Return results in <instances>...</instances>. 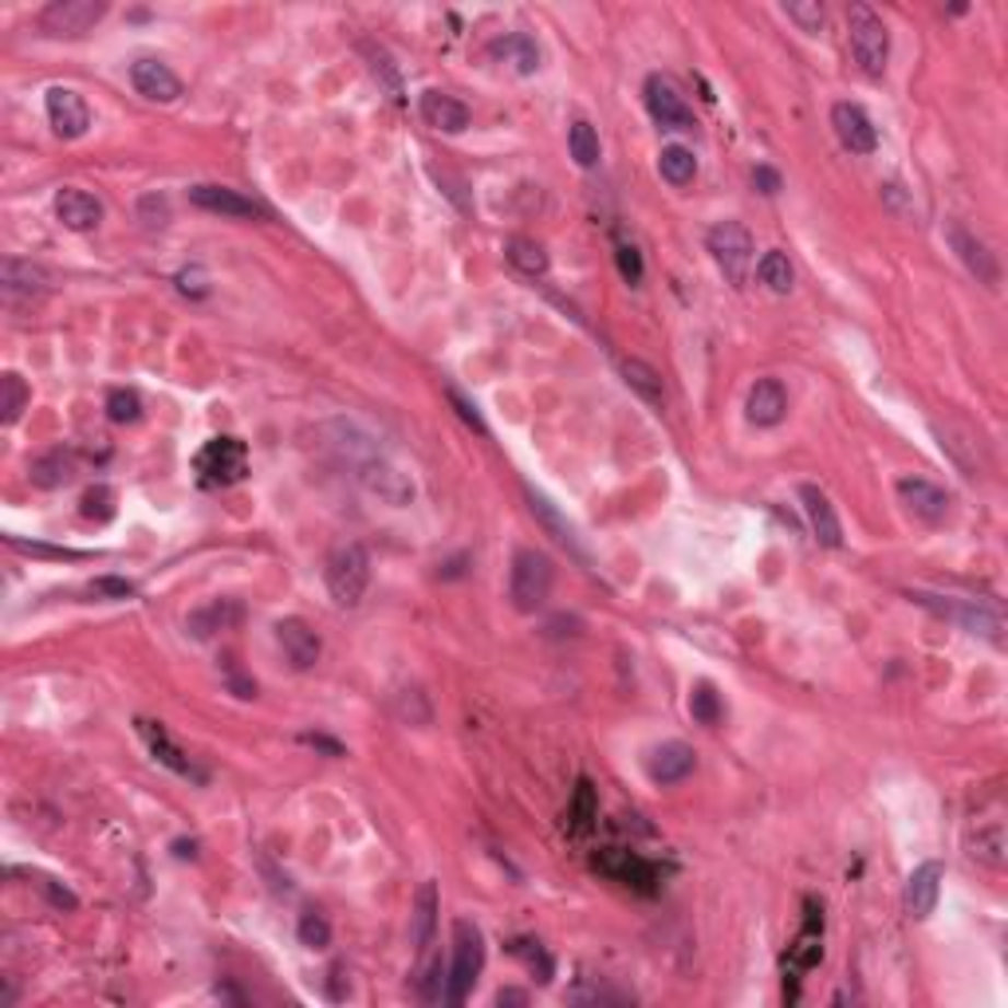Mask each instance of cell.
<instances>
[{
  "mask_svg": "<svg viewBox=\"0 0 1008 1008\" xmlns=\"http://www.w3.org/2000/svg\"><path fill=\"white\" fill-rule=\"evenodd\" d=\"M595 867L603 874H611V879L627 882V887H638V891H654V882H658L654 862L638 859L635 851H618V847H611V851L599 855Z\"/></svg>",
  "mask_w": 1008,
  "mask_h": 1008,
  "instance_id": "cell-21",
  "label": "cell"
},
{
  "mask_svg": "<svg viewBox=\"0 0 1008 1008\" xmlns=\"http://www.w3.org/2000/svg\"><path fill=\"white\" fill-rule=\"evenodd\" d=\"M690 714H694V721L697 725H709L714 729L717 721H721V697H717V690L709 682H702V685H694V694H690Z\"/></svg>",
  "mask_w": 1008,
  "mask_h": 1008,
  "instance_id": "cell-40",
  "label": "cell"
},
{
  "mask_svg": "<svg viewBox=\"0 0 1008 1008\" xmlns=\"http://www.w3.org/2000/svg\"><path fill=\"white\" fill-rule=\"evenodd\" d=\"M615 260H618V273H623L627 285H642V256H638L635 245H618Z\"/></svg>",
  "mask_w": 1008,
  "mask_h": 1008,
  "instance_id": "cell-45",
  "label": "cell"
},
{
  "mask_svg": "<svg viewBox=\"0 0 1008 1008\" xmlns=\"http://www.w3.org/2000/svg\"><path fill=\"white\" fill-rule=\"evenodd\" d=\"M697 768V756L694 749L685 741H667L658 744L654 753L647 756V776L654 784H662V788H670V784H682L685 776Z\"/></svg>",
  "mask_w": 1008,
  "mask_h": 1008,
  "instance_id": "cell-18",
  "label": "cell"
},
{
  "mask_svg": "<svg viewBox=\"0 0 1008 1008\" xmlns=\"http://www.w3.org/2000/svg\"><path fill=\"white\" fill-rule=\"evenodd\" d=\"M197 480L206 489H225L248 473V450L241 438H213L201 445V453L194 457Z\"/></svg>",
  "mask_w": 1008,
  "mask_h": 1008,
  "instance_id": "cell-6",
  "label": "cell"
},
{
  "mask_svg": "<svg viewBox=\"0 0 1008 1008\" xmlns=\"http://www.w3.org/2000/svg\"><path fill=\"white\" fill-rule=\"evenodd\" d=\"M941 879H946L941 862H922V867H914L911 882H906V911H911V918H930L934 906H938V899H941Z\"/></svg>",
  "mask_w": 1008,
  "mask_h": 1008,
  "instance_id": "cell-24",
  "label": "cell"
},
{
  "mask_svg": "<svg viewBox=\"0 0 1008 1008\" xmlns=\"http://www.w3.org/2000/svg\"><path fill=\"white\" fill-rule=\"evenodd\" d=\"M784 16L800 24V32H808V36H820L827 12H823L820 0H796V4H784Z\"/></svg>",
  "mask_w": 1008,
  "mask_h": 1008,
  "instance_id": "cell-42",
  "label": "cell"
},
{
  "mask_svg": "<svg viewBox=\"0 0 1008 1008\" xmlns=\"http://www.w3.org/2000/svg\"><path fill=\"white\" fill-rule=\"evenodd\" d=\"M820 961H823V914L815 911V902H808V922H803L800 938L788 946L784 965L792 973H808V970H815Z\"/></svg>",
  "mask_w": 1008,
  "mask_h": 1008,
  "instance_id": "cell-23",
  "label": "cell"
},
{
  "mask_svg": "<svg viewBox=\"0 0 1008 1008\" xmlns=\"http://www.w3.org/2000/svg\"><path fill=\"white\" fill-rule=\"evenodd\" d=\"M130 83H135L138 95L150 99V103H174V99L182 95V79H177L162 59H150V56L130 63Z\"/></svg>",
  "mask_w": 1008,
  "mask_h": 1008,
  "instance_id": "cell-17",
  "label": "cell"
},
{
  "mask_svg": "<svg viewBox=\"0 0 1008 1008\" xmlns=\"http://www.w3.org/2000/svg\"><path fill=\"white\" fill-rule=\"evenodd\" d=\"M241 615H245L241 603H233V599H217V603H209V607L194 611L186 627L194 630V638H209V635H217V630H229L233 623H241Z\"/></svg>",
  "mask_w": 1008,
  "mask_h": 1008,
  "instance_id": "cell-31",
  "label": "cell"
},
{
  "mask_svg": "<svg viewBox=\"0 0 1008 1008\" xmlns=\"http://www.w3.org/2000/svg\"><path fill=\"white\" fill-rule=\"evenodd\" d=\"M485 970V934L470 918L453 922V965L445 977V1005H465L470 989Z\"/></svg>",
  "mask_w": 1008,
  "mask_h": 1008,
  "instance_id": "cell-2",
  "label": "cell"
},
{
  "mask_svg": "<svg viewBox=\"0 0 1008 1008\" xmlns=\"http://www.w3.org/2000/svg\"><path fill=\"white\" fill-rule=\"evenodd\" d=\"M438 887L433 882H421L418 894H414V914H410V934H414V946H418V953H426V946L433 941V930H438Z\"/></svg>",
  "mask_w": 1008,
  "mask_h": 1008,
  "instance_id": "cell-28",
  "label": "cell"
},
{
  "mask_svg": "<svg viewBox=\"0 0 1008 1008\" xmlns=\"http://www.w3.org/2000/svg\"><path fill=\"white\" fill-rule=\"evenodd\" d=\"M138 729H142V737H147V744H150V753L158 756V761L166 764V768H174L177 776H189V780H206V773L197 768L194 761H189L182 749H177L174 741L166 737V729L158 721H138Z\"/></svg>",
  "mask_w": 1008,
  "mask_h": 1008,
  "instance_id": "cell-26",
  "label": "cell"
},
{
  "mask_svg": "<svg viewBox=\"0 0 1008 1008\" xmlns=\"http://www.w3.org/2000/svg\"><path fill=\"white\" fill-rule=\"evenodd\" d=\"M142 221L147 225H166L170 221V209H166V197H158V194H150V197H142Z\"/></svg>",
  "mask_w": 1008,
  "mask_h": 1008,
  "instance_id": "cell-48",
  "label": "cell"
},
{
  "mask_svg": "<svg viewBox=\"0 0 1008 1008\" xmlns=\"http://www.w3.org/2000/svg\"><path fill=\"white\" fill-rule=\"evenodd\" d=\"M450 402H453V406H457V414H461V418H465V421H470L473 430H477V433H489V426L480 421L477 406H473L470 398H461V391H453V386H450Z\"/></svg>",
  "mask_w": 1008,
  "mask_h": 1008,
  "instance_id": "cell-50",
  "label": "cell"
},
{
  "mask_svg": "<svg viewBox=\"0 0 1008 1008\" xmlns=\"http://www.w3.org/2000/svg\"><path fill=\"white\" fill-rule=\"evenodd\" d=\"M595 820H599L595 788H591V780H579L576 784V796H571V803H568V820H564V823H568L571 835H583Z\"/></svg>",
  "mask_w": 1008,
  "mask_h": 1008,
  "instance_id": "cell-36",
  "label": "cell"
},
{
  "mask_svg": "<svg viewBox=\"0 0 1008 1008\" xmlns=\"http://www.w3.org/2000/svg\"><path fill=\"white\" fill-rule=\"evenodd\" d=\"M753 186L761 189V194H768V197L780 194V174H776V170H768V166H756L753 170Z\"/></svg>",
  "mask_w": 1008,
  "mask_h": 1008,
  "instance_id": "cell-52",
  "label": "cell"
},
{
  "mask_svg": "<svg viewBox=\"0 0 1008 1008\" xmlns=\"http://www.w3.org/2000/svg\"><path fill=\"white\" fill-rule=\"evenodd\" d=\"M647 111L662 130H682V135H690V130L697 127L694 111L685 107V99L677 95V88L662 76L647 79Z\"/></svg>",
  "mask_w": 1008,
  "mask_h": 1008,
  "instance_id": "cell-10",
  "label": "cell"
},
{
  "mask_svg": "<svg viewBox=\"0 0 1008 1008\" xmlns=\"http://www.w3.org/2000/svg\"><path fill=\"white\" fill-rule=\"evenodd\" d=\"M658 174L667 177L670 186H690L697 177V158H694V150H685V147H662V154H658Z\"/></svg>",
  "mask_w": 1008,
  "mask_h": 1008,
  "instance_id": "cell-35",
  "label": "cell"
},
{
  "mask_svg": "<svg viewBox=\"0 0 1008 1008\" xmlns=\"http://www.w3.org/2000/svg\"><path fill=\"white\" fill-rule=\"evenodd\" d=\"M800 505H803V517H808V524H812L815 540H820L823 548H839L843 524H839V517H835L827 493H823L820 485H800Z\"/></svg>",
  "mask_w": 1008,
  "mask_h": 1008,
  "instance_id": "cell-19",
  "label": "cell"
},
{
  "mask_svg": "<svg viewBox=\"0 0 1008 1008\" xmlns=\"http://www.w3.org/2000/svg\"><path fill=\"white\" fill-rule=\"evenodd\" d=\"M296 934H300V941H304L308 950H327V946H332V922H327L320 911H304V914H300V926H296Z\"/></svg>",
  "mask_w": 1008,
  "mask_h": 1008,
  "instance_id": "cell-41",
  "label": "cell"
},
{
  "mask_svg": "<svg viewBox=\"0 0 1008 1008\" xmlns=\"http://www.w3.org/2000/svg\"><path fill=\"white\" fill-rule=\"evenodd\" d=\"M111 500H115V497H111V489H103V485H99V489H91L88 497H83V517L107 520L111 512H115V509H111Z\"/></svg>",
  "mask_w": 1008,
  "mask_h": 1008,
  "instance_id": "cell-47",
  "label": "cell"
},
{
  "mask_svg": "<svg viewBox=\"0 0 1008 1008\" xmlns=\"http://www.w3.org/2000/svg\"><path fill=\"white\" fill-rule=\"evenodd\" d=\"M189 201H194L197 209H206V213L233 217V221H260V217H268L265 206H256L253 197L236 194V189H229V186H194L189 189Z\"/></svg>",
  "mask_w": 1008,
  "mask_h": 1008,
  "instance_id": "cell-13",
  "label": "cell"
},
{
  "mask_svg": "<svg viewBox=\"0 0 1008 1008\" xmlns=\"http://www.w3.org/2000/svg\"><path fill=\"white\" fill-rule=\"evenodd\" d=\"M946 236H950L953 253L961 256V265L970 268L973 276H977V285L985 288H997L1000 285V265H997V253H993L981 236H973L970 229L961 225V221H950L946 225Z\"/></svg>",
  "mask_w": 1008,
  "mask_h": 1008,
  "instance_id": "cell-11",
  "label": "cell"
},
{
  "mask_svg": "<svg viewBox=\"0 0 1008 1008\" xmlns=\"http://www.w3.org/2000/svg\"><path fill=\"white\" fill-rule=\"evenodd\" d=\"M568 150H571V158H576V166H583V170H591V166H599V135H595V127L591 123H571V130H568Z\"/></svg>",
  "mask_w": 1008,
  "mask_h": 1008,
  "instance_id": "cell-39",
  "label": "cell"
},
{
  "mask_svg": "<svg viewBox=\"0 0 1008 1008\" xmlns=\"http://www.w3.org/2000/svg\"><path fill=\"white\" fill-rule=\"evenodd\" d=\"M107 0H51L48 9L39 12V32L48 36H88L99 20L107 16Z\"/></svg>",
  "mask_w": 1008,
  "mask_h": 1008,
  "instance_id": "cell-7",
  "label": "cell"
},
{
  "mask_svg": "<svg viewBox=\"0 0 1008 1008\" xmlns=\"http://www.w3.org/2000/svg\"><path fill=\"white\" fill-rule=\"evenodd\" d=\"M371 588V556L362 544H339L327 556V591L339 607H359Z\"/></svg>",
  "mask_w": 1008,
  "mask_h": 1008,
  "instance_id": "cell-4",
  "label": "cell"
},
{
  "mask_svg": "<svg viewBox=\"0 0 1008 1008\" xmlns=\"http://www.w3.org/2000/svg\"><path fill=\"white\" fill-rule=\"evenodd\" d=\"M505 256H509V265L517 268V273L548 276V253H544V245L529 241V236H512L509 245H505Z\"/></svg>",
  "mask_w": 1008,
  "mask_h": 1008,
  "instance_id": "cell-34",
  "label": "cell"
},
{
  "mask_svg": "<svg viewBox=\"0 0 1008 1008\" xmlns=\"http://www.w3.org/2000/svg\"><path fill=\"white\" fill-rule=\"evenodd\" d=\"M276 642H280L285 658L292 662V670H312L320 662V650H324L320 635L308 627L304 618H280L276 623Z\"/></svg>",
  "mask_w": 1008,
  "mask_h": 1008,
  "instance_id": "cell-15",
  "label": "cell"
},
{
  "mask_svg": "<svg viewBox=\"0 0 1008 1008\" xmlns=\"http://www.w3.org/2000/svg\"><path fill=\"white\" fill-rule=\"evenodd\" d=\"M524 993H517V989H500V997H497V1005H524Z\"/></svg>",
  "mask_w": 1008,
  "mask_h": 1008,
  "instance_id": "cell-54",
  "label": "cell"
},
{
  "mask_svg": "<svg viewBox=\"0 0 1008 1008\" xmlns=\"http://www.w3.org/2000/svg\"><path fill=\"white\" fill-rule=\"evenodd\" d=\"M552 583H556V568H552V559L544 556V552L520 548L517 556H512L509 595H512V607L517 611L532 615V611L544 607L548 595H552Z\"/></svg>",
  "mask_w": 1008,
  "mask_h": 1008,
  "instance_id": "cell-3",
  "label": "cell"
},
{
  "mask_svg": "<svg viewBox=\"0 0 1008 1008\" xmlns=\"http://www.w3.org/2000/svg\"><path fill=\"white\" fill-rule=\"evenodd\" d=\"M91 591H95V595H111V599H130V595H135V583L107 576V579H95V583H91Z\"/></svg>",
  "mask_w": 1008,
  "mask_h": 1008,
  "instance_id": "cell-49",
  "label": "cell"
},
{
  "mask_svg": "<svg viewBox=\"0 0 1008 1008\" xmlns=\"http://www.w3.org/2000/svg\"><path fill=\"white\" fill-rule=\"evenodd\" d=\"M524 497H529L532 517H536L540 524H544V529L552 532V540H559V544H568V548H576V532H571L568 520H564L556 509H552V500H548V497H540L536 489H524Z\"/></svg>",
  "mask_w": 1008,
  "mask_h": 1008,
  "instance_id": "cell-37",
  "label": "cell"
},
{
  "mask_svg": "<svg viewBox=\"0 0 1008 1008\" xmlns=\"http://www.w3.org/2000/svg\"><path fill=\"white\" fill-rule=\"evenodd\" d=\"M300 741H304V744H315V749H327V753H332V756H343V749H339V744H335V741H327V737L304 733V737H300Z\"/></svg>",
  "mask_w": 1008,
  "mask_h": 1008,
  "instance_id": "cell-53",
  "label": "cell"
},
{
  "mask_svg": "<svg viewBox=\"0 0 1008 1008\" xmlns=\"http://www.w3.org/2000/svg\"><path fill=\"white\" fill-rule=\"evenodd\" d=\"M832 127L835 138L843 142V150H851V154H874V147H879V130L867 118V111L855 107V103H835Z\"/></svg>",
  "mask_w": 1008,
  "mask_h": 1008,
  "instance_id": "cell-14",
  "label": "cell"
},
{
  "mask_svg": "<svg viewBox=\"0 0 1008 1008\" xmlns=\"http://www.w3.org/2000/svg\"><path fill=\"white\" fill-rule=\"evenodd\" d=\"M705 245H709V253H714L717 268L725 273V280L733 288H744L749 285V273H753V233L741 225V221H717L714 229H709V236H705Z\"/></svg>",
  "mask_w": 1008,
  "mask_h": 1008,
  "instance_id": "cell-5",
  "label": "cell"
},
{
  "mask_svg": "<svg viewBox=\"0 0 1008 1008\" xmlns=\"http://www.w3.org/2000/svg\"><path fill=\"white\" fill-rule=\"evenodd\" d=\"M418 111L426 118V127L441 130V135H461V130L470 127V107L461 99L445 95V91H426Z\"/></svg>",
  "mask_w": 1008,
  "mask_h": 1008,
  "instance_id": "cell-22",
  "label": "cell"
},
{
  "mask_svg": "<svg viewBox=\"0 0 1008 1008\" xmlns=\"http://www.w3.org/2000/svg\"><path fill=\"white\" fill-rule=\"evenodd\" d=\"M756 276H761V285L768 288V292H776V296H788V292H792V285H796V268H792V260L780 253V248H773V253L761 256Z\"/></svg>",
  "mask_w": 1008,
  "mask_h": 1008,
  "instance_id": "cell-33",
  "label": "cell"
},
{
  "mask_svg": "<svg viewBox=\"0 0 1008 1008\" xmlns=\"http://www.w3.org/2000/svg\"><path fill=\"white\" fill-rule=\"evenodd\" d=\"M44 107H48V123L51 130H56L59 138H83L91 127V107L88 99L79 95V91L71 88H48V99H44Z\"/></svg>",
  "mask_w": 1008,
  "mask_h": 1008,
  "instance_id": "cell-12",
  "label": "cell"
},
{
  "mask_svg": "<svg viewBox=\"0 0 1008 1008\" xmlns=\"http://www.w3.org/2000/svg\"><path fill=\"white\" fill-rule=\"evenodd\" d=\"M914 603H922V607L938 611L941 618H953V623H961L965 630H973V635H985L993 638V642H1000V615L989 607H981V603H973V599H961V603H950V599L941 595H930V591H911Z\"/></svg>",
  "mask_w": 1008,
  "mask_h": 1008,
  "instance_id": "cell-8",
  "label": "cell"
},
{
  "mask_svg": "<svg viewBox=\"0 0 1008 1008\" xmlns=\"http://www.w3.org/2000/svg\"><path fill=\"white\" fill-rule=\"evenodd\" d=\"M847 39H851V56L867 79H882L887 59H891V32L871 4H851L847 9Z\"/></svg>",
  "mask_w": 1008,
  "mask_h": 1008,
  "instance_id": "cell-1",
  "label": "cell"
},
{
  "mask_svg": "<svg viewBox=\"0 0 1008 1008\" xmlns=\"http://www.w3.org/2000/svg\"><path fill=\"white\" fill-rule=\"evenodd\" d=\"M36 887H39V891H44V894H48V899L56 902V906H68V911H76V894H71V891H63V887H56V882H51V879H44V874H36Z\"/></svg>",
  "mask_w": 1008,
  "mask_h": 1008,
  "instance_id": "cell-51",
  "label": "cell"
},
{
  "mask_svg": "<svg viewBox=\"0 0 1008 1008\" xmlns=\"http://www.w3.org/2000/svg\"><path fill=\"white\" fill-rule=\"evenodd\" d=\"M512 953L529 961V970H532V973H540L536 981H552V958H548L544 950H540L536 941H517V946H512Z\"/></svg>",
  "mask_w": 1008,
  "mask_h": 1008,
  "instance_id": "cell-44",
  "label": "cell"
},
{
  "mask_svg": "<svg viewBox=\"0 0 1008 1008\" xmlns=\"http://www.w3.org/2000/svg\"><path fill=\"white\" fill-rule=\"evenodd\" d=\"M56 217L59 225L71 229V233H91L103 221V201L95 194H88V189L63 186L56 194Z\"/></svg>",
  "mask_w": 1008,
  "mask_h": 1008,
  "instance_id": "cell-16",
  "label": "cell"
},
{
  "mask_svg": "<svg viewBox=\"0 0 1008 1008\" xmlns=\"http://www.w3.org/2000/svg\"><path fill=\"white\" fill-rule=\"evenodd\" d=\"M894 493H899V500L906 505V512H911L914 520H922V524H941V520L950 517V505H953L950 493L941 489V485H934V480L899 477Z\"/></svg>",
  "mask_w": 1008,
  "mask_h": 1008,
  "instance_id": "cell-9",
  "label": "cell"
},
{
  "mask_svg": "<svg viewBox=\"0 0 1008 1008\" xmlns=\"http://www.w3.org/2000/svg\"><path fill=\"white\" fill-rule=\"evenodd\" d=\"M784 414H788V391H784L780 379H756V386L749 391L744 402V418L768 430V426H780Z\"/></svg>",
  "mask_w": 1008,
  "mask_h": 1008,
  "instance_id": "cell-20",
  "label": "cell"
},
{
  "mask_svg": "<svg viewBox=\"0 0 1008 1008\" xmlns=\"http://www.w3.org/2000/svg\"><path fill=\"white\" fill-rule=\"evenodd\" d=\"M0 285H4V292L9 296H39L44 288H48V273L39 265H32V260H16V256H9L4 265H0Z\"/></svg>",
  "mask_w": 1008,
  "mask_h": 1008,
  "instance_id": "cell-29",
  "label": "cell"
},
{
  "mask_svg": "<svg viewBox=\"0 0 1008 1008\" xmlns=\"http://www.w3.org/2000/svg\"><path fill=\"white\" fill-rule=\"evenodd\" d=\"M107 418L115 426H135L142 418V398L135 391H111L107 394Z\"/></svg>",
  "mask_w": 1008,
  "mask_h": 1008,
  "instance_id": "cell-43",
  "label": "cell"
},
{
  "mask_svg": "<svg viewBox=\"0 0 1008 1008\" xmlns=\"http://www.w3.org/2000/svg\"><path fill=\"white\" fill-rule=\"evenodd\" d=\"M359 480L374 493V497L386 500V505H410V500H414V485H410V480L402 477L398 470H391V465H382V461H362V465H359Z\"/></svg>",
  "mask_w": 1008,
  "mask_h": 1008,
  "instance_id": "cell-25",
  "label": "cell"
},
{
  "mask_svg": "<svg viewBox=\"0 0 1008 1008\" xmlns=\"http://www.w3.org/2000/svg\"><path fill=\"white\" fill-rule=\"evenodd\" d=\"M28 406V386L20 374H0V426H16L20 414Z\"/></svg>",
  "mask_w": 1008,
  "mask_h": 1008,
  "instance_id": "cell-38",
  "label": "cell"
},
{
  "mask_svg": "<svg viewBox=\"0 0 1008 1008\" xmlns=\"http://www.w3.org/2000/svg\"><path fill=\"white\" fill-rule=\"evenodd\" d=\"M28 477H32L36 489H59V485H68V480L76 477V461H71L68 453H59V450L44 453V457L32 461Z\"/></svg>",
  "mask_w": 1008,
  "mask_h": 1008,
  "instance_id": "cell-32",
  "label": "cell"
},
{
  "mask_svg": "<svg viewBox=\"0 0 1008 1008\" xmlns=\"http://www.w3.org/2000/svg\"><path fill=\"white\" fill-rule=\"evenodd\" d=\"M177 292L182 296H194V300H201V296H209V280H206V273L201 268H182L177 273Z\"/></svg>",
  "mask_w": 1008,
  "mask_h": 1008,
  "instance_id": "cell-46",
  "label": "cell"
},
{
  "mask_svg": "<svg viewBox=\"0 0 1008 1008\" xmlns=\"http://www.w3.org/2000/svg\"><path fill=\"white\" fill-rule=\"evenodd\" d=\"M489 51H493L497 59H505V63H512V68H517L520 76H532V71L540 68V48H536V39H529L524 32H509V36L493 39Z\"/></svg>",
  "mask_w": 1008,
  "mask_h": 1008,
  "instance_id": "cell-30",
  "label": "cell"
},
{
  "mask_svg": "<svg viewBox=\"0 0 1008 1008\" xmlns=\"http://www.w3.org/2000/svg\"><path fill=\"white\" fill-rule=\"evenodd\" d=\"M618 371H623V382H627L630 391L647 402V406H654V410H662V406H667V386H662V374H658L650 362L623 359V362H618Z\"/></svg>",
  "mask_w": 1008,
  "mask_h": 1008,
  "instance_id": "cell-27",
  "label": "cell"
}]
</instances>
